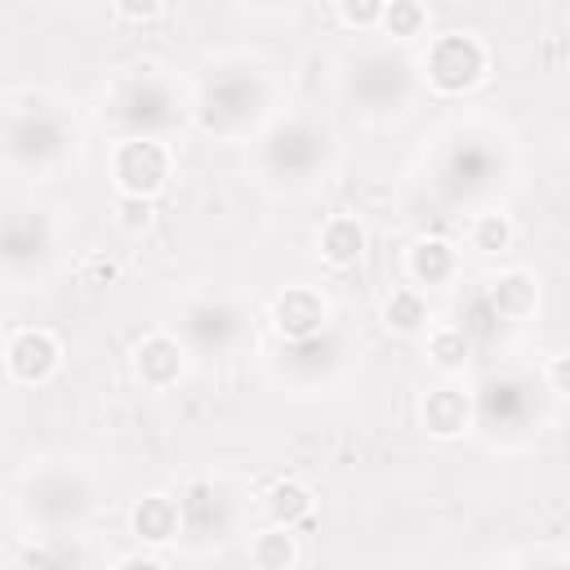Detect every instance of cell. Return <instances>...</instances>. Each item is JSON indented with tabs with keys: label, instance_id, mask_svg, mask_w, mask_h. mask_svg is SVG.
Wrapping results in <instances>:
<instances>
[{
	"label": "cell",
	"instance_id": "cell-26",
	"mask_svg": "<svg viewBox=\"0 0 570 570\" xmlns=\"http://www.w3.org/2000/svg\"><path fill=\"white\" fill-rule=\"evenodd\" d=\"M116 214H120V227L125 232H142L151 223V196H120L116 200Z\"/></svg>",
	"mask_w": 570,
	"mask_h": 570
},
{
	"label": "cell",
	"instance_id": "cell-7",
	"mask_svg": "<svg viewBox=\"0 0 570 570\" xmlns=\"http://www.w3.org/2000/svg\"><path fill=\"white\" fill-rule=\"evenodd\" d=\"M120 196H156L169 178V151L160 138H125L111 156Z\"/></svg>",
	"mask_w": 570,
	"mask_h": 570
},
{
	"label": "cell",
	"instance_id": "cell-3",
	"mask_svg": "<svg viewBox=\"0 0 570 570\" xmlns=\"http://www.w3.org/2000/svg\"><path fill=\"white\" fill-rule=\"evenodd\" d=\"M111 116L129 138H160L165 129H174L183 120V107L174 98V89L156 76H134L116 89L111 98Z\"/></svg>",
	"mask_w": 570,
	"mask_h": 570
},
{
	"label": "cell",
	"instance_id": "cell-6",
	"mask_svg": "<svg viewBox=\"0 0 570 570\" xmlns=\"http://www.w3.org/2000/svg\"><path fill=\"white\" fill-rule=\"evenodd\" d=\"M481 76H485V49H481L476 36L450 31V36H441V40H432V49H428V80H432V89H441V94H463V89H472Z\"/></svg>",
	"mask_w": 570,
	"mask_h": 570
},
{
	"label": "cell",
	"instance_id": "cell-29",
	"mask_svg": "<svg viewBox=\"0 0 570 570\" xmlns=\"http://www.w3.org/2000/svg\"><path fill=\"white\" fill-rule=\"evenodd\" d=\"M116 276V263L111 258H89L85 263V285H107Z\"/></svg>",
	"mask_w": 570,
	"mask_h": 570
},
{
	"label": "cell",
	"instance_id": "cell-22",
	"mask_svg": "<svg viewBox=\"0 0 570 570\" xmlns=\"http://www.w3.org/2000/svg\"><path fill=\"white\" fill-rule=\"evenodd\" d=\"M428 356H432V365H436V370L454 374V370H463V365H468V356H472V338H468L459 325H445V330H436V334H432Z\"/></svg>",
	"mask_w": 570,
	"mask_h": 570
},
{
	"label": "cell",
	"instance_id": "cell-20",
	"mask_svg": "<svg viewBox=\"0 0 570 570\" xmlns=\"http://www.w3.org/2000/svg\"><path fill=\"white\" fill-rule=\"evenodd\" d=\"M249 561L263 566V570H285V566H294V561H298V543H294L289 525H272V530L254 534Z\"/></svg>",
	"mask_w": 570,
	"mask_h": 570
},
{
	"label": "cell",
	"instance_id": "cell-32",
	"mask_svg": "<svg viewBox=\"0 0 570 570\" xmlns=\"http://www.w3.org/2000/svg\"><path fill=\"white\" fill-rule=\"evenodd\" d=\"M258 4H281V0H258ZM285 4H289V0H285Z\"/></svg>",
	"mask_w": 570,
	"mask_h": 570
},
{
	"label": "cell",
	"instance_id": "cell-16",
	"mask_svg": "<svg viewBox=\"0 0 570 570\" xmlns=\"http://www.w3.org/2000/svg\"><path fill=\"white\" fill-rule=\"evenodd\" d=\"M481 298L490 303V312H494L499 321H517V316L534 312V303H539V285H534L530 272H508V276L490 281V289H485Z\"/></svg>",
	"mask_w": 570,
	"mask_h": 570
},
{
	"label": "cell",
	"instance_id": "cell-17",
	"mask_svg": "<svg viewBox=\"0 0 570 570\" xmlns=\"http://www.w3.org/2000/svg\"><path fill=\"white\" fill-rule=\"evenodd\" d=\"M405 263H410V276L419 285H445L459 272V249L450 240H441V236H428V240H414Z\"/></svg>",
	"mask_w": 570,
	"mask_h": 570
},
{
	"label": "cell",
	"instance_id": "cell-24",
	"mask_svg": "<svg viewBox=\"0 0 570 570\" xmlns=\"http://www.w3.org/2000/svg\"><path fill=\"white\" fill-rule=\"evenodd\" d=\"M512 245V223L508 214H476L472 223V249L481 254H503Z\"/></svg>",
	"mask_w": 570,
	"mask_h": 570
},
{
	"label": "cell",
	"instance_id": "cell-1",
	"mask_svg": "<svg viewBox=\"0 0 570 570\" xmlns=\"http://www.w3.org/2000/svg\"><path fill=\"white\" fill-rule=\"evenodd\" d=\"M330 151H334V138H330V129L321 120L289 116V120H281V125L267 129L258 160H263V169L272 178L298 187V183H312L330 165Z\"/></svg>",
	"mask_w": 570,
	"mask_h": 570
},
{
	"label": "cell",
	"instance_id": "cell-4",
	"mask_svg": "<svg viewBox=\"0 0 570 570\" xmlns=\"http://www.w3.org/2000/svg\"><path fill=\"white\" fill-rule=\"evenodd\" d=\"M410 89H414L410 62L396 58V53H383V49L361 53V58L352 62V71H347V94H352L365 111H374V116L401 111V107L410 102Z\"/></svg>",
	"mask_w": 570,
	"mask_h": 570
},
{
	"label": "cell",
	"instance_id": "cell-31",
	"mask_svg": "<svg viewBox=\"0 0 570 570\" xmlns=\"http://www.w3.org/2000/svg\"><path fill=\"white\" fill-rule=\"evenodd\" d=\"M116 566H165V557L160 552H125V557H116Z\"/></svg>",
	"mask_w": 570,
	"mask_h": 570
},
{
	"label": "cell",
	"instance_id": "cell-5",
	"mask_svg": "<svg viewBox=\"0 0 570 570\" xmlns=\"http://www.w3.org/2000/svg\"><path fill=\"white\" fill-rule=\"evenodd\" d=\"M240 334H245V321L223 298H196L183 312V347H191L200 356H227V352H236Z\"/></svg>",
	"mask_w": 570,
	"mask_h": 570
},
{
	"label": "cell",
	"instance_id": "cell-30",
	"mask_svg": "<svg viewBox=\"0 0 570 570\" xmlns=\"http://www.w3.org/2000/svg\"><path fill=\"white\" fill-rule=\"evenodd\" d=\"M548 383H552V396H566V356L557 352L552 365H548Z\"/></svg>",
	"mask_w": 570,
	"mask_h": 570
},
{
	"label": "cell",
	"instance_id": "cell-11",
	"mask_svg": "<svg viewBox=\"0 0 570 570\" xmlns=\"http://www.w3.org/2000/svg\"><path fill=\"white\" fill-rule=\"evenodd\" d=\"M183 365H187V347L174 334H147L134 347V370L147 387H174Z\"/></svg>",
	"mask_w": 570,
	"mask_h": 570
},
{
	"label": "cell",
	"instance_id": "cell-9",
	"mask_svg": "<svg viewBox=\"0 0 570 570\" xmlns=\"http://www.w3.org/2000/svg\"><path fill=\"white\" fill-rule=\"evenodd\" d=\"M325 321H330V307H325V298H321L316 289H307V285H289V289H281L276 303H272V325H276V334L289 338V343L321 334Z\"/></svg>",
	"mask_w": 570,
	"mask_h": 570
},
{
	"label": "cell",
	"instance_id": "cell-19",
	"mask_svg": "<svg viewBox=\"0 0 570 570\" xmlns=\"http://www.w3.org/2000/svg\"><path fill=\"white\" fill-rule=\"evenodd\" d=\"M312 490L303 485V481H276L272 490H267V517L276 521V525H303L307 517H312Z\"/></svg>",
	"mask_w": 570,
	"mask_h": 570
},
{
	"label": "cell",
	"instance_id": "cell-8",
	"mask_svg": "<svg viewBox=\"0 0 570 570\" xmlns=\"http://www.w3.org/2000/svg\"><path fill=\"white\" fill-rule=\"evenodd\" d=\"M53 254V227L36 209H18L13 218L0 223V267L4 272H36Z\"/></svg>",
	"mask_w": 570,
	"mask_h": 570
},
{
	"label": "cell",
	"instance_id": "cell-25",
	"mask_svg": "<svg viewBox=\"0 0 570 570\" xmlns=\"http://www.w3.org/2000/svg\"><path fill=\"white\" fill-rule=\"evenodd\" d=\"M383 4H387V0H338V13H343L347 27L365 31V27H374V22L383 18Z\"/></svg>",
	"mask_w": 570,
	"mask_h": 570
},
{
	"label": "cell",
	"instance_id": "cell-15",
	"mask_svg": "<svg viewBox=\"0 0 570 570\" xmlns=\"http://www.w3.org/2000/svg\"><path fill=\"white\" fill-rule=\"evenodd\" d=\"M129 530L142 539V543H169L178 530H183V517H178V503L169 494H147L134 503L129 512Z\"/></svg>",
	"mask_w": 570,
	"mask_h": 570
},
{
	"label": "cell",
	"instance_id": "cell-2",
	"mask_svg": "<svg viewBox=\"0 0 570 570\" xmlns=\"http://www.w3.org/2000/svg\"><path fill=\"white\" fill-rule=\"evenodd\" d=\"M267 111V80L249 67H232L200 89L196 116L205 134H240Z\"/></svg>",
	"mask_w": 570,
	"mask_h": 570
},
{
	"label": "cell",
	"instance_id": "cell-28",
	"mask_svg": "<svg viewBox=\"0 0 570 570\" xmlns=\"http://www.w3.org/2000/svg\"><path fill=\"white\" fill-rule=\"evenodd\" d=\"M27 561H40V566H67V561H80L76 548H31Z\"/></svg>",
	"mask_w": 570,
	"mask_h": 570
},
{
	"label": "cell",
	"instance_id": "cell-10",
	"mask_svg": "<svg viewBox=\"0 0 570 570\" xmlns=\"http://www.w3.org/2000/svg\"><path fill=\"white\" fill-rule=\"evenodd\" d=\"M58 361H62V347L49 330H22L4 352V365L18 383H45L58 370Z\"/></svg>",
	"mask_w": 570,
	"mask_h": 570
},
{
	"label": "cell",
	"instance_id": "cell-14",
	"mask_svg": "<svg viewBox=\"0 0 570 570\" xmlns=\"http://www.w3.org/2000/svg\"><path fill=\"white\" fill-rule=\"evenodd\" d=\"M419 419L432 436H459L472 423V401L459 387H432L419 405Z\"/></svg>",
	"mask_w": 570,
	"mask_h": 570
},
{
	"label": "cell",
	"instance_id": "cell-21",
	"mask_svg": "<svg viewBox=\"0 0 570 570\" xmlns=\"http://www.w3.org/2000/svg\"><path fill=\"white\" fill-rule=\"evenodd\" d=\"M383 321L396 334H419L428 325V298L419 289H392L387 303H383Z\"/></svg>",
	"mask_w": 570,
	"mask_h": 570
},
{
	"label": "cell",
	"instance_id": "cell-23",
	"mask_svg": "<svg viewBox=\"0 0 570 570\" xmlns=\"http://www.w3.org/2000/svg\"><path fill=\"white\" fill-rule=\"evenodd\" d=\"M379 22H383V31H387L392 40H414V36L428 27V9H423L419 0H387Z\"/></svg>",
	"mask_w": 570,
	"mask_h": 570
},
{
	"label": "cell",
	"instance_id": "cell-18",
	"mask_svg": "<svg viewBox=\"0 0 570 570\" xmlns=\"http://www.w3.org/2000/svg\"><path fill=\"white\" fill-rule=\"evenodd\" d=\"M321 258L325 263H334V267H352L361 254H365V227H361V218H352V214H334L325 227H321Z\"/></svg>",
	"mask_w": 570,
	"mask_h": 570
},
{
	"label": "cell",
	"instance_id": "cell-27",
	"mask_svg": "<svg viewBox=\"0 0 570 570\" xmlns=\"http://www.w3.org/2000/svg\"><path fill=\"white\" fill-rule=\"evenodd\" d=\"M116 4V13L120 18H129V22H147V18H156L160 13V4L165 0H111Z\"/></svg>",
	"mask_w": 570,
	"mask_h": 570
},
{
	"label": "cell",
	"instance_id": "cell-12",
	"mask_svg": "<svg viewBox=\"0 0 570 570\" xmlns=\"http://www.w3.org/2000/svg\"><path fill=\"white\" fill-rule=\"evenodd\" d=\"M13 142H9V151L22 160V165H49V160H58L62 156V147H67V129H62V120L58 116H49V111H40V120L31 125V120H22V125H13V134H9Z\"/></svg>",
	"mask_w": 570,
	"mask_h": 570
},
{
	"label": "cell",
	"instance_id": "cell-13",
	"mask_svg": "<svg viewBox=\"0 0 570 570\" xmlns=\"http://www.w3.org/2000/svg\"><path fill=\"white\" fill-rule=\"evenodd\" d=\"M530 410V387L521 379H490L476 396V414L485 428H521Z\"/></svg>",
	"mask_w": 570,
	"mask_h": 570
}]
</instances>
